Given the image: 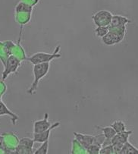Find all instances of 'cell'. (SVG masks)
<instances>
[{"label":"cell","instance_id":"cell-1","mask_svg":"<svg viewBox=\"0 0 138 154\" xmlns=\"http://www.w3.org/2000/svg\"><path fill=\"white\" fill-rule=\"evenodd\" d=\"M49 68H50V63L49 62L33 65V72L34 79L32 82L31 86L27 91V94H30V95H33V94H36L40 80L47 75L49 71Z\"/></svg>","mask_w":138,"mask_h":154},{"label":"cell","instance_id":"cell-23","mask_svg":"<svg viewBox=\"0 0 138 154\" xmlns=\"http://www.w3.org/2000/svg\"><path fill=\"white\" fill-rule=\"evenodd\" d=\"M49 149V140L42 143V145L34 151V154H47Z\"/></svg>","mask_w":138,"mask_h":154},{"label":"cell","instance_id":"cell-6","mask_svg":"<svg viewBox=\"0 0 138 154\" xmlns=\"http://www.w3.org/2000/svg\"><path fill=\"white\" fill-rule=\"evenodd\" d=\"M21 61L18 58L14 56H10L7 60L6 64L4 66V70L2 75V81H5L11 74L15 73L21 65Z\"/></svg>","mask_w":138,"mask_h":154},{"label":"cell","instance_id":"cell-24","mask_svg":"<svg viewBox=\"0 0 138 154\" xmlns=\"http://www.w3.org/2000/svg\"><path fill=\"white\" fill-rule=\"evenodd\" d=\"M34 143H35V141H34L33 138L31 139L30 137H23L19 140V144L24 145V146H28L30 148H33Z\"/></svg>","mask_w":138,"mask_h":154},{"label":"cell","instance_id":"cell-7","mask_svg":"<svg viewBox=\"0 0 138 154\" xmlns=\"http://www.w3.org/2000/svg\"><path fill=\"white\" fill-rule=\"evenodd\" d=\"M4 42H5V45L8 48L10 56H15L16 58L20 59L21 62L27 60V57L26 56L25 51H24V48L21 46V45L20 44L19 42L18 43H14L11 40H5Z\"/></svg>","mask_w":138,"mask_h":154},{"label":"cell","instance_id":"cell-11","mask_svg":"<svg viewBox=\"0 0 138 154\" xmlns=\"http://www.w3.org/2000/svg\"><path fill=\"white\" fill-rule=\"evenodd\" d=\"M74 136L75 139L78 140L84 147L87 149L90 145L93 144L94 142V136L90 134H84L78 132H74Z\"/></svg>","mask_w":138,"mask_h":154},{"label":"cell","instance_id":"cell-12","mask_svg":"<svg viewBox=\"0 0 138 154\" xmlns=\"http://www.w3.org/2000/svg\"><path fill=\"white\" fill-rule=\"evenodd\" d=\"M9 116L13 125H15L17 124V121L19 119V117L18 116V115L15 114L14 112H13L12 111H11V110L7 107V106L2 102V100H1V101H0V116Z\"/></svg>","mask_w":138,"mask_h":154},{"label":"cell","instance_id":"cell-28","mask_svg":"<svg viewBox=\"0 0 138 154\" xmlns=\"http://www.w3.org/2000/svg\"><path fill=\"white\" fill-rule=\"evenodd\" d=\"M21 2H24L25 3L28 4V5H31V6H34V5H37V3L39 2L40 0H21Z\"/></svg>","mask_w":138,"mask_h":154},{"label":"cell","instance_id":"cell-2","mask_svg":"<svg viewBox=\"0 0 138 154\" xmlns=\"http://www.w3.org/2000/svg\"><path fill=\"white\" fill-rule=\"evenodd\" d=\"M108 33L104 36L102 39V41L106 46H113L117 43H121L124 39L126 32V26L124 27H111L109 26Z\"/></svg>","mask_w":138,"mask_h":154},{"label":"cell","instance_id":"cell-8","mask_svg":"<svg viewBox=\"0 0 138 154\" xmlns=\"http://www.w3.org/2000/svg\"><path fill=\"white\" fill-rule=\"evenodd\" d=\"M2 135L4 138V143L10 153H14L16 147L19 144V140L18 136L13 132H5Z\"/></svg>","mask_w":138,"mask_h":154},{"label":"cell","instance_id":"cell-13","mask_svg":"<svg viewBox=\"0 0 138 154\" xmlns=\"http://www.w3.org/2000/svg\"><path fill=\"white\" fill-rule=\"evenodd\" d=\"M133 133V131H124L116 133V134L112 139V143H121L124 144L126 142L129 141V137Z\"/></svg>","mask_w":138,"mask_h":154},{"label":"cell","instance_id":"cell-22","mask_svg":"<svg viewBox=\"0 0 138 154\" xmlns=\"http://www.w3.org/2000/svg\"><path fill=\"white\" fill-rule=\"evenodd\" d=\"M101 145L97 144V143H93L90 145L86 150H87V154H100V150L101 149Z\"/></svg>","mask_w":138,"mask_h":154},{"label":"cell","instance_id":"cell-20","mask_svg":"<svg viewBox=\"0 0 138 154\" xmlns=\"http://www.w3.org/2000/svg\"><path fill=\"white\" fill-rule=\"evenodd\" d=\"M112 127L114 128V130L115 131L116 133H120V132H122L126 131V125L125 123L123 121H115L111 125Z\"/></svg>","mask_w":138,"mask_h":154},{"label":"cell","instance_id":"cell-16","mask_svg":"<svg viewBox=\"0 0 138 154\" xmlns=\"http://www.w3.org/2000/svg\"><path fill=\"white\" fill-rule=\"evenodd\" d=\"M72 153L73 154H87L86 148L78 141L77 139H74L72 140Z\"/></svg>","mask_w":138,"mask_h":154},{"label":"cell","instance_id":"cell-4","mask_svg":"<svg viewBox=\"0 0 138 154\" xmlns=\"http://www.w3.org/2000/svg\"><path fill=\"white\" fill-rule=\"evenodd\" d=\"M61 46L59 45L56 46V49L53 53H46L40 52V53H37L35 54L32 55L31 56L28 57L27 60L29 62H30L33 65H37V64H42V63H46V62H49L50 63L51 61H53L55 59H59L61 58V54L59 53L60 51Z\"/></svg>","mask_w":138,"mask_h":154},{"label":"cell","instance_id":"cell-26","mask_svg":"<svg viewBox=\"0 0 138 154\" xmlns=\"http://www.w3.org/2000/svg\"><path fill=\"white\" fill-rule=\"evenodd\" d=\"M7 87L5 83L4 82V81H0V101L2 100V97L4 94H5V91H6Z\"/></svg>","mask_w":138,"mask_h":154},{"label":"cell","instance_id":"cell-18","mask_svg":"<svg viewBox=\"0 0 138 154\" xmlns=\"http://www.w3.org/2000/svg\"><path fill=\"white\" fill-rule=\"evenodd\" d=\"M97 128L102 131L103 134L104 135L106 139H110V140H112L113 138V137L116 134L115 131L114 130V128L111 125L106 126V127H97Z\"/></svg>","mask_w":138,"mask_h":154},{"label":"cell","instance_id":"cell-17","mask_svg":"<svg viewBox=\"0 0 138 154\" xmlns=\"http://www.w3.org/2000/svg\"><path fill=\"white\" fill-rule=\"evenodd\" d=\"M120 154H138V149L129 141L126 142L121 150Z\"/></svg>","mask_w":138,"mask_h":154},{"label":"cell","instance_id":"cell-3","mask_svg":"<svg viewBox=\"0 0 138 154\" xmlns=\"http://www.w3.org/2000/svg\"><path fill=\"white\" fill-rule=\"evenodd\" d=\"M33 6L24 2H18L15 6V21L21 26L27 24L31 18Z\"/></svg>","mask_w":138,"mask_h":154},{"label":"cell","instance_id":"cell-19","mask_svg":"<svg viewBox=\"0 0 138 154\" xmlns=\"http://www.w3.org/2000/svg\"><path fill=\"white\" fill-rule=\"evenodd\" d=\"M33 148L28 147V146H24V145L18 144L14 150V153L17 154H33L34 153Z\"/></svg>","mask_w":138,"mask_h":154},{"label":"cell","instance_id":"cell-29","mask_svg":"<svg viewBox=\"0 0 138 154\" xmlns=\"http://www.w3.org/2000/svg\"><path fill=\"white\" fill-rule=\"evenodd\" d=\"M0 147H2V148H3V149H6V150L8 151V153L11 154V153H10L9 151H8V149H7V148L5 147V143H4V138H3V136H2V134H0Z\"/></svg>","mask_w":138,"mask_h":154},{"label":"cell","instance_id":"cell-15","mask_svg":"<svg viewBox=\"0 0 138 154\" xmlns=\"http://www.w3.org/2000/svg\"><path fill=\"white\" fill-rule=\"evenodd\" d=\"M9 56V52H8V49L5 45V42L0 41V61L2 63L3 66H5V65L6 64V62Z\"/></svg>","mask_w":138,"mask_h":154},{"label":"cell","instance_id":"cell-30","mask_svg":"<svg viewBox=\"0 0 138 154\" xmlns=\"http://www.w3.org/2000/svg\"><path fill=\"white\" fill-rule=\"evenodd\" d=\"M8 154V151L6 149H3V148L0 147V154Z\"/></svg>","mask_w":138,"mask_h":154},{"label":"cell","instance_id":"cell-5","mask_svg":"<svg viewBox=\"0 0 138 154\" xmlns=\"http://www.w3.org/2000/svg\"><path fill=\"white\" fill-rule=\"evenodd\" d=\"M113 14L107 10H100L93 15L92 18L97 27H108L111 23Z\"/></svg>","mask_w":138,"mask_h":154},{"label":"cell","instance_id":"cell-27","mask_svg":"<svg viewBox=\"0 0 138 154\" xmlns=\"http://www.w3.org/2000/svg\"><path fill=\"white\" fill-rule=\"evenodd\" d=\"M113 149H114L115 154H120L121 150L122 149L124 144H121V143H112Z\"/></svg>","mask_w":138,"mask_h":154},{"label":"cell","instance_id":"cell-21","mask_svg":"<svg viewBox=\"0 0 138 154\" xmlns=\"http://www.w3.org/2000/svg\"><path fill=\"white\" fill-rule=\"evenodd\" d=\"M109 30V26L108 27H97V28L94 30L96 36L100 38H103L104 36H106L108 33Z\"/></svg>","mask_w":138,"mask_h":154},{"label":"cell","instance_id":"cell-14","mask_svg":"<svg viewBox=\"0 0 138 154\" xmlns=\"http://www.w3.org/2000/svg\"><path fill=\"white\" fill-rule=\"evenodd\" d=\"M130 21L126 17L121 15H113L112 18L111 23L109 24V27H124L127 25L128 23H130Z\"/></svg>","mask_w":138,"mask_h":154},{"label":"cell","instance_id":"cell-9","mask_svg":"<svg viewBox=\"0 0 138 154\" xmlns=\"http://www.w3.org/2000/svg\"><path fill=\"white\" fill-rule=\"evenodd\" d=\"M60 125L61 123L57 122H55L54 124L50 126V128L49 129H47V130L39 134L33 133V140H34L35 143H43V142L46 141V140H49L51 132L53 131L54 129L57 128Z\"/></svg>","mask_w":138,"mask_h":154},{"label":"cell","instance_id":"cell-25","mask_svg":"<svg viewBox=\"0 0 138 154\" xmlns=\"http://www.w3.org/2000/svg\"><path fill=\"white\" fill-rule=\"evenodd\" d=\"M100 154H115L112 143L108 146H102L100 150Z\"/></svg>","mask_w":138,"mask_h":154},{"label":"cell","instance_id":"cell-10","mask_svg":"<svg viewBox=\"0 0 138 154\" xmlns=\"http://www.w3.org/2000/svg\"><path fill=\"white\" fill-rule=\"evenodd\" d=\"M52 125L49 121V114L46 112L44 114V117L41 120L35 121L33 123V133L39 134L49 129Z\"/></svg>","mask_w":138,"mask_h":154}]
</instances>
